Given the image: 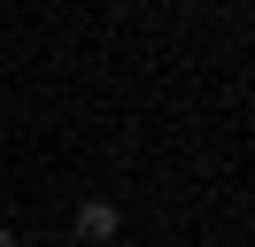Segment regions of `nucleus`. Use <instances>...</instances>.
I'll return each mask as SVG.
<instances>
[{"mask_svg": "<svg viewBox=\"0 0 255 247\" xmlns=\"http://www.w3.org/2000/svg\"><path fill=\"white\" fill-rule=\"evenodd\" d=\"M70 232H78V247H116L124 209H116V201H101V193H85V201H78V216H70Z\"/></svg>", "mask_w": 255, "mask_h": 247, "instance_id": "f257e3e1", "label": "nucleus"}, {"mask_svg": "<svg viewBox=\"0 0 255 247\" xmlns=\"http://www.w3.org/2000/svg\"><path fill=\"white\" fill-rule=\"evenodd\" d=\"M0 247H23V240H16V224H0Z\"/></svg>", "mask_w": 255, "mask_h": 247, "instance_id": "f03ea898", "label": "nucleus"}]
</instances>
